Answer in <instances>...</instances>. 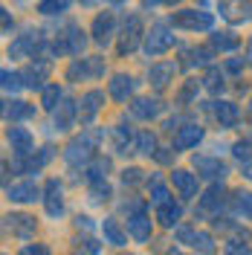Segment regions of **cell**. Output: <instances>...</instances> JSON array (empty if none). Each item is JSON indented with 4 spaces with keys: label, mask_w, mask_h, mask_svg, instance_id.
I'll list each match as a JSON object with an SVG mask.
<instances>
[{
    "label": "cell",
    "mask_w": 252,
    "mask_h": 255,
    "mask_svg": "<svg viewBox=\"0 0 252 255\" xmlns=\"http://www.w3.org/2000/svg\"><path fill=\"white\" fill-rule=\"evenodd\" d=\"M99 139H102V130H84L81 136H76L73 142L67 145V151H64L67 165L70 168H81V165L93 162V151L99 145Z\"/></svg>",
    "instance_id": "6da1fadb"
},
{
    "label": "cell",
    "mask_w": 252,
    "mask_h": 255,
    "mask_svg": "<svg viewBox=\"0 0 252 255\" xmlns=\"http://www.w3.org/2000/svg\"><path fill=\"white\" fill-rule=\"evenodd\" d=\"M174 47V35L171 29L165 26V23H157V26H151V32L145 35V52L148 55H165L168 49Z\"/></svg>",
    "instance_id": "7a4b0ae2"
},
{
    "label": "cell",
    "mask_w": 252,
    "mask_h": 255,
    "mask_svg": "<svg viewBox=\"0 0 252 255\" xmlns=\"http://www.w3.org/2000/svg\"><path fill=\"white\" fill-rule=\"evenodd\" d=\"M177 241L191 247L194 253H203V255H212L215 253V241L209 232H200V229H191V226H180L177 229Z\"/></svg>",
    "instance_id": "3957f363"
},
{
    "label": "cell",
    "mask_w": 252,
    "mask_h": 255,
    "mask_svg": "<svg viewBox=\"0 0 252 255\" xmlns=\"http://www.w3.org/2000/svg\"><path fill=\"white\" fill-rule=\"evenodd\" d=\"M99 76H105V58H76V61L67 67V79H99Z\"/></svg>",
    "instance_id": "277c9868"
},
{
    "label": "cell",
    "mask_w": 252,
    "mask_h": 255,
    "mask_svg": "<svg viewBox=\"0 0 252 255\" xmlns=\"http://www.w3.org/2000/svg\"><path fill=\"white\" fill-rule=\"evenodd\" d=\"M84 47H87L84 32L79 26H67V32L58 35V41L52 44V52H58V55H79Z\"/></svg>",
    "instance_id": "5b68a950"
},
{
    "label": "cell",
    "mask_w": 252,
    "mask_h": 255,
    "mask_svg": "<svg viewBox=\"0 0 252 255\" xmlns=\"http://www.w3.org/2000/svg\"><path fill=\"white\" fill-rule=\"evenodd\" d=\"M171 20L177 23V26H183V29H191V32L212 29V23H215L212 12H197V9H183V12H177Z\"/></svg>",
    "instance_id": "8992f818"
},
{
    "label": "cell",
    "mask_w": 252,
    "mask_h": 255,
    "mask_svg": "<svg viewBox=\"0 0 252 255\" xmlns=\"http://www.w3.org/2000/svg\"><path fill=\"white\" fill-rule=\"evenodd\" d=\"M194 168H197V177H206V180H223L229 174L226 162H221V157H209V154H197Z\"/></svg>",
    "instance_id": "52a82bcc"
},
{
    "label": "cell",
    "mask_w": 252,
    "mask_h": 255,
    "mask_svg": "<svg viewBox=\"0 0 252 255\" xmlns=\"http://www.w3.org/2000/svg\"><path fill=\"white\" fill-rule=\"evenodd\" d=\"M44 209H47L49 218H61L64 215V186L55 177L47 180V186H44Z\"/></svg>",
    "instance_id": "ba28073f"
},
{
    "label": "cell",
    "mask_w": 252,
    "mask_h": 255,
    "mask_svg": "<svg viewBox=\"0 0 252 255\" xmlns=\"http://www.w3.org/2000/svg\"><path fill=\"white\" fill-rule=\"evenodd\" d=\"M44 47V38H41V32L38 29H29L26 35H20L15 44L9 47V55L12 58H23V55H35L38 49Z\"/></svg>",
    "instance_id": "9c48e42d"
},
{
    "label": "cell",
    "mask_w": 252,
    "mask_h": 255,
    "mask_svg": "<svg viewBox=\"0 0 252 255\" xmlns=\"http://www.w3.org/2000/svg\"><path fill=\"white\" fill-rule=\"evenodd\" d=\"M20 76H23V84H26V87H32V90H44V87H47L44 81L49 79V61L35 58V61H32Z\"/></svg>",
    "instance_id": "30bf717a"
},
{
    "label": "cell",
    "mask_w": 252,
    "mask_h": 255,
    "mask_svg": "<svg viewBox=\"0 0 252 255\" xmlns=\"http://www.w3.org/2000/svg\"><path fill=\"white\" fill-rule=\"evenodd\" d=\"M102 108H105V93H102V90H90V93H84V96H81V102H79L81 122H84V125H90L96 116H99Z\"/></svg>",
    "instance_id": "8fae6325"
},
{
    "label": "cell",
    "mask_w": 252,
    "mask_h": 255,
    "mask_svg": "<svg viewBox=\"0 0 252 255\" xmlns=\"http://www.w3.org/2000/svg\"><path fill=\"white\" fill-rule=\"evenodd\" d=\"M171 183H174V189L180 191V197H183V200L197 197V189H200L197 174H191V171H186V168H174V171H171Z\"/></svg>",
    "instance_id": "7c38bea8"
},
{
    "label": "cell",
    "mask_w": 252,
    "mask_h": 255,
    "mask_svg": "<svg viewBox=\"0 0 252 255\" xmlns=\"http://www.w3.org/2000/svg\"><path fill=\"white\" fill-rule=\"evenodd\" d=\"M6 197L12 203H35V200H44V191L35 183H12L6 186Z\"/></svg>",
    "instance_id": "4fadbf2b"
},
{
    "label": "cell",
    "mask_w": 252,
    "mask_h": 255,
    "mask_svg": "<svg viewBox=\"0 0 252 255\" xmlns=\"http://www.w3.org/2000/svg\"><path fill=\"white\" fill-rule=\"evenodd\" d=\"M221 15L232 23H244L252 17V0H221Z\"/></svg>",
    "instance_id": "5bb4252c"
},
{
    "label": "cell",
    "mask_w": 252,
    "mask_h": 255,
    "mask_svg": "<svg viewBox=\"0 0 252 255\" xmlns=\"http://www.w3.org/2000/svg\"><path fill=\"white\" fill-rule=\"evenodd\" d=\"M6 142H9V148L15 151L17 157H26V154H32L35 139H32V133L26 128H9L6 130Z\"/></svg>",
    "instance_id": "9a60e30c"
},
{
    "label": "cell",
    "mask_w": 252,
    "mask_h": 255,
    "mask_svg": "<svg viewBox=\"0 0 252 255\" xmlns=\"http://www.w3.org/2000/svg\"><path fill=\"white\" fill-rule=\"evenodd\" d=\"M127 232H130V238H133V241H139V244H145V241H151V232H154V223H151V218L145 215V209L127 218Z\"/></svg>",
    "instance_id": "2e32d148"
},
{
    "label": "cell",
    "mask_w": 252,
    "mask_h": 255,
    "mask_svg": "<svg viewBox=\"0 0 252 255\" xmlns=\"http://www.w3.org/2000/svg\"><path fill=\"white\" fill-rule=\"evenodd\" d=\"M113 26H116L113 12H102V15H96V20H93V41L99 44V47H108V44H111Z\"/></svg>",
    "instance_id": "e0dca14e"
},
{
    "label": "cell",
    "mask_w": 252,
    "mask_h": 255,
    "mask_svg": "<svg viewBox=\"0 0 252 255\" xmlns=\"http://www.w3.org/2000/svg\"><path fill=\"white\" fill-rule=\"evenodd\" d=\"M49 159H52V148H41L38 154H26V157H20L15 162V168L20 174H35V171H41L44 165H47Z\"/></svg>",
    "instance_id": "ac0fdd59"
},
{
    "label": "cell",
    "mask_w": 252,
    "mask_h": 255,
    "mask_svg": "<svg viewBox=\"0 0 252 255\" xmlns=\"http://www.w3.org/2000/svg\"><path fill=\"white\" fill-rule=\"evenodd\" d=\"M174 73H177V64L174 61H157V64H151L148 81H151L157 90H165V87L174 81Z\"/></svg>",
    "instance_id": "d6986e66"
},
{
    "label": "cell",
    "mask_w": 252,
    "mask_h": 255,
    "mask_svg": "<svg viewBox=\"0 0 252 255\" xmlns=\"http://www.w3.org/2000/svg\"><path fill=\"white\" fill-rule=\"evenodd\" d=\"M139 17L130 15L125 20V32H122V38H119V55H127V52H133V49L139 47Z\"/></svg>",
    "instance_id": "ffe728a7"
},
{
    "label": "cell",
    "mask_w": 252,
    "mask_h": 255,
    "mask_svg": "<svg viewBox=\"0 0 252 255\" xmlns=\"http://www.w3.org/2000/svg\"><path fill=\"white\" fill-rule=\"evenodd\" d=\"M6 229H12L15 238L29 241L35 235V218H29V215H6Z\"/></svg>",
    "instance_id": "44dd1931"
},
{
    "label": "cell",
    "mask_w": 252,
    "mask_h": 255,
    "mask_svg": "<svg viewBox=\"0 0 252 255\" xmlns=\"http://www.w3.org/2000/svg\"><path fill=\"white\" fill-rule=\"evenodd\" d=\"M200 139H203V128L200 125H183L174 133V148L177 151H186V148H194Z\"/></svg>",
    "instance_id": "7402d4cb"
},
{
    "label": "cell",
    "mask_w": 252,
    "mask_h": 255,
    "mask_svg": "<svg viewBox=\"0 0 252 255\" xmlns=\"http://www.w3.org/2000/svg\"><path fill=\"white\" fill-rule=\"evenodd\" d=\"M136 90V79L133 76H127V73H119V76H113L111 81V96L116 102H127L130 96Z\"/></svg>",
    "instance_id": "603a6c76"
},
{
    "label": "cell",
    "mask_w": 252,
    "mask_h": 255,
    "mask_svg": "<svg viewBox=\"0 0 252 255\" xmlns=\"http://www.w3.org/2000/svg\"><path fill=\"white\" fill-rule=\"evenodd\" d=\"M130 113H133L136 119H154V116L162 113V102H159V99H151V96H148V99H145V96H142V99H133Z\"/></svg>",
    "instance_id": "cb8c5ba5"
},
{
    "label": "cell",
    "mask_w": 252,
    "mask_h": 255,
    "mask_svg": "<svg viewBox=\"0 0 252 255\" xmlns=\"http://www.w3.org/2000/svg\"><path fill=\"white\" fill-rule=\"evenodd\" d=\"M180 218H183V206H180V203L165 200V203H159V206H157V221H159V226L174 229V226L180 223Z\"/></svg>",
    "instance_id": "d4e9b609"
},
{
    "label": "cell",
    "mask_w": 252,
    "mask_h": 255,
    "mask_svg": "<svg viewBox=\"0 0 252 255\" xmlns=\"http://www.w3.org/2000/svg\"><path fill=\"white\" fill-rule=\"evenodd\" d=\"M76 113H79L76 102H61V105L52 111V122H55V130H70V128H73V122H76Z\"/></svg>",
    "instance_id": "484cf974"
},
{
    "label": "cell",
    "mask_w": 252,
    "mask_h": 255,
    "mask_svg": "<svg viewBox=\"0 0 252 255\" xmlns=\"http://www.w3.org/2000/svg\"><path fill=\"white\" fill-rule=\"evenodd\" d=\"M215 119L221 122V128H235L241 122V111L232 102H215Z\"/></svg>",
    "instance_id": "4316f807"
},
{
    "label": "cell",
    "mask_w": 252,
    "mask_h": 255,
    "mask_svg": "<svg viewBox=\"0 0 252 255\" xmlns=\"http://www.w3.org/2000/svg\"><path fill=\"white\" fill-rule=\"evenodd\" d=\"M3 113H6V119H9V122H23V119H32V116H35V105L15 99V102H6Z\"/></svg>",
    "instance_id": "83f0119b"
},
{
    "label": "cell",
    "mask_w": 252,
    "mask_h": 255,
    "mask_svg": "<svg viewBox=\"0 0 252 255\" xmlns=\"http://www.w3.org/2000/svg\"><path fill=\"white\" fill-rule=\"evenodd\" d=\"M223 194H226V191H223V186H221V183H215V186H212V189L200 197V206H197V212H200V215H209V212H215L218 206H223ZM197 212H194V215H197Z\"/></svg>",
    "instance_id": "f1b7e54d"
},
{
    "label": "cell",
    "mask_w": 252,
    "mask_h": 255,
    "mask_svg": "<svg viewBox=\"0 0 252 255\" xmlns=\"http://www.w3.org/2000/svg\"><path fill=\"white\" fill-rule=\"evenodd\" d=\"M102 235H105V241L113 244V247H125L127 244V235L122 232L119 221H113V218H105V221H102Z\"/></svg>",
    "instance_id": "f546056e"
},
{
    "label": "cell",
    "mask_w": 252,
    "mask_h": 255,
    "mask_svg": "<svg viewBox=\"0 0 252 255\" xmlns=\"http://www.w3.org/2000/svg\"><path fill=\"white\" fill-rule=\"evenodd\" d=\"M113 139H116V148H119V154H127V148L130 145H136V130L125 122H119V125L113 128Z\"/></svg>",
    "instance_id": "4dcf8cb0"
},
{
    "label": "cell",
    "mask_w": 252,
    "mask_h": 255,
    "mask_svg": "<svg viewBox=\"0 0 252 255\" xmlns=\"http://www.w3.org/2000/svg\"><path fill=\"white\" fill-rule=\"evenodd\" d=\"M108 171H111V159L96 157L93 162L87 165V180H90V183H105V180H108Z\"/></svg>",
    "instance_id": "1f68e13d"
},
{
    "label": "cell",
    "mask_w": 252,
    "mask_h": 255,
    "mask_svg": "<svg viewBox=\"0 0 252 255\" xmlns=\"http://www.w3.org/2000/svg\"><path fill=\"white\" fill-rule=\"evenodd\" d=\"M157 136L151 133V130H139L136 133V154L142 157H157Z\"/></svg>",
    "instance_id": "d6a6232c"
},
{
    "label": "cell",
    "mask_w": 252,
    "mask_h": 255,
    "mask_svg": "<svg viewBox=\"0 0 252 255\" xmlns=\"http://www.w3.org/2000/svg\"><path fill=\"white\" fill-rule=\"evenodd\" d=\"M232 209L241 218H250L252 221V191H238L235 197H232Z\"/></svg>",
    "instance_id": "836d02e7"
},
{
    "label": "cell",
    "mask_w": 252,
    "mask_h": 255,
    "mask_svg": "<svg viewBox=\"0 0 252 255\" xmlns=\"http://www.w3.org/2000/svg\"><path fill=\"white\" fill-rule=\"evenodd\" d=\"M247 241H250V232H238V238L223 247V255H250V244Z\"/></svg>",
    "instance_id": "e575fe53"
},
{
    "label": "cell",
    "mask_w": 252,
    "mask_h": 255,
    "mask_svg": "<svg viewBox=\"0 0 252 255\" xmlns=\"http://www.w3.org/2000/svg\"><path fill=\"white\" fill-rule=\"evenodd\" d=\"M61 87L58 84H47L44 90H41V105L47 108V111H55L58 108V102H61Z\"/></svg>",
    "instance_id": "d590c367"
},
{
    "label": "cell",
    "mask_w": 252,
    "mask_h": 255,
    "mask_svg": "<svg viewBox=\"0 0 252 255\" xmlns=\"http://www.w3.org/2000/svg\"><path fill=\"white\" fill-rule=\"evenodd\" d=\"M238 44H241V41H238V35H232V32H218V35H212V47L221 49V52H232Z\"/></svg>",
    "instance_id": "8d00e7d4"
},
{
    "label": "cell",
    "mask_w": 252,
    "mask_h": 255,
    "mask_svg": "<svg viewBox=\"0 0 252 255\" xmlns=\"http://www.w3.org/2000/svg\"><path fill=\"white\" fill-rule=\"evenodd\" d=\"M186 55H189V58L183 61V67H206V64L212 61V49H206V47L189 49Z\"/></svg>",
    "instance_id": "74e56055"
},
{
    "label": "cell",
    "mask_w": 252,
    "mask_h": 255,
    "mask_svg": "<svg viewBox=\"0 0 252 255\" xmlns=\"http://www.w3.org/2000/svg\"><path fill=\"white\" fill-rule=\"evenodd\" d=\"M148 189H151V200H154L157 206H159V203H165V200H171V194H168V186H165L159 177H151V180H148Z\"/></svg>",
    "instance_id": "f35d334b"
},
{
    "label": "cell",
    "mask_w": 252,
    "mask_h": 255,
    "mask_svg": "<svg viewBox=\"0 0 252 255\" xmlns=\"http://www.w3.org/2000/svg\"><path fill=\"white\" fill-rule=\"evenodd\" d=\"M223 84H226V81H223V73L218 70V67H209V73L203 76V87L209 90V93H221Z\"/></svg>",
    "instance_id": "ab89813d"
},
{
    "label": "cell",
    "mask_w": 252,
    "mask_h": 255,
    "mask_svg": "<svg viewBox=\"0 0 252 255\" xmlns=\"http://www.w3.org/2000/svg\"><path fill=\"white\" fill-rule=\"evenodd\" d=\"M0 79H3V90H6V93H17L20 87H26V84H23V76H20V73H12V70H3Z\"/></svg>",
    "instance_id": "60d3db41"
},
{
    "label": "cell",
    "mask_w": 252,
    "mask_h": 255,
    "mask_svg": "<svg viewBox=\"0 0 252 255\" xmlns=\"http://www.w3.org/2000/svg\"><path fill=\"white\" fill-rule=\"evenodd\" d=\"M67 6H70V0H41L38 12L41 15H61V12H67Z\"/></svg>",
    "instance_id": "b9f144b4"
},
{
    "label": "cell",
    "mask_w": 252,
    "mask_h": 255,
    "mask_svg": "<svg viewBox=\"0 0 252 255\" xmlns=\"http://www.w3.org/2000/svg\"><path fill=\"white\" fill-rule=\"evenodd\" d=\"M90 200H93V203L111 200V186H108V183H90Z\"/></svg>",
    "instance_id": "7bdbcfd3"
},
{
    "label": "cell",
    "mask_w": 252,
    "mask_h": 255,
    "mask_svg": "<svg viewBox=\"0 0 252 255\" xmlns=\"http://www.w3.org/2000/svg\"><path fill=\"white\" fill-rule=\"evenodd\" d=\"M197 87H200V81H197V79H189V81H186V87H183V90L177 93V102H180V105L191 102V99L197 96Z\"/></svg>",
    "instance_id": "ee69618b"
},
{
    "label": "cell",
    "mask_w": 252,
    "mask_h": 255,
    "mask_svg": "<svg viewBox=\"0 0 252 255\" xmlns=\"http://www.w3.org/2000/svg\"><path fill=\"white\" fill-rule=\"evenodd\" d=\"M76 255H99V244L93 238H79L76 241Z\"/></svg>",
    "instance_id": "f6af8a7d"
},
{
    "label": "cell",
    "mask_w": 252,
    "mask_h": 255,
    "mask_svg": "<svg viewBox=\"0 0 252 255\" xmlns=\"http://www.w3.org/2000/svg\"><path fill=\"white\" fill-rule=\"evenodd\" d=\"M142 174H145L142 168H125V171H122V183H125V186H136V183L145 180Z\"/></svg>",
    "instance_id": "bcb514c9"
},
{
    "label": "cell",
    "mask_w": 252,
    "mask_h": 255,
    "mask_svg": "<svg viewBox=\"0 0 252 255\" xmlns=\"http://www.w3.org/2000/svg\"><path fill=\"white\" fill-rule=\"evenodd\" d=\"M20 255H49V250L44 247V244H23Z\"/></svg>",
    "instance_id": "7dc6e473"
},
{
    "label": "cell",
    "mask_w": 252,
    "mask_h": 255,
    "mask_svg": "<svg viewBox=\"0 0 252 255\" xmlns=\"http://www.w3.org/2000/svg\"><path fill=\"white\" fill-rule=\"evenodd\" d=\"M235 157L238 159H252V154H250V142H235Z\"/></svg>",
    "instance_id": "c3c4849f"
},
{
    "label": "cell",
    "mask_w": 252,
    "mask_h": 255,
    "mask_svg": "<svg viewBox=\"0 0 252 255\" xmlns=\"http://www.w3.org/2000/svg\"><path fill=\"white\" fill-rule=\"evenodd\" d=\"M226 70H229V73H241V70H244V58H232V61H226Z\"/></svg>",
    "instance_id": "681fc988"
},
{
    "label": "cell",
    "mask_w": 252,
    "mask_h": 255,
    "mask_svg": "<svg viewBox=\"0 0 252 255\" xmlns=\"http://www.w3.org/2000/svg\"><path fill=\"white\" fill-rule=\"evenodd\" d=\"M76 226H84V229H93V223H90V218H84V215H79V218H76Z\"/></svg>",
    "instance_id": "f907efd6"
},
{
    "label": "cell",
    "mask_w": 252,
    "mask_h": 255,
    "mask_svg": "<svg viewBox=\"0 0 252 255\" xmlns=\"http://www.w3.org/2000/svg\"><path fill=\"white\" fill-rule=\"evenodd\" d=\"M3 29L6 32L12 29V17H9V12H3Z\"/></svg>",
    "instance_id": "816d5d0a"
},
{
    "label": "cell",
    "mask_w": 252,
    "mask_h": 255,
    "mask_svg": "<svg viewBox=\"0 0 252 255\" xmlns=\"http://www.w3.org/2000/svg\"><path fill=\"white\" fill-rule=\"evenodd\" d=\"M247 58H250V64H252V38H250V47H247Z\"/></svg>",
    "instance_id": "f5cc1de1"
},
{
    "label": "cell",
    "mask_w": 252,
    "mask_h": 255,
    "mask_svg": "<svg viewBox=\"0 0 252 255\" xmlns=\"http://www.w3.org/2000/svg\"><path fill=\"white\" fill-rule=\"evenodd\" d=\"M108 3H113V6H116V3H127V0H108Z\"/></svg>",
    "instance_id": "db71d44e"
},
{
    "label": "cell",
    "mask_w": 252,
    "mask_h": 255,
    "mask_svg": "<svg viewBox=\"0 0 252 255\" xmlns=\"http://www.w3.org/2000/svg\"><path fill=\"white\" fill-rule=\"evenodd\" d=\"M165 3H180V0H165Z\"/></svg>",
    "instance_id": "11a10c76"
},
{
    "label": "cell",
    "mask_w": 252,
    "mask_h": 255,
    "mask_svg": "<svg viewBox=\"0 0 252 255\" xmlns=\"http://www.w3.org/2000/svg\"><path fill=\"white\" fill-rule=\"evenodd\" d=\"M250 116H252V102H250Z\"/></svg>",
    "instance_id": "9f6ffc18"
},
{
    "label": "cell",
    "mask_w": 252,
    "mask_h": 255,
    "mask_svg": "<svg viewBox=\"0 0 252 255\" xmlns=\"http://www.w3.org/2000/svg\"><path fill=\"white\" fill-rule=\"evenodd\" d=\"M81 3H90V0H81Z\"/></svg>",
    "instance_id": "6f0895ef"
}]
</instances>
